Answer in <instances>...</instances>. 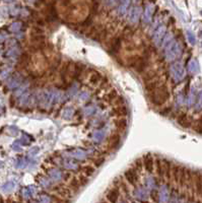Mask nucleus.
<instances>
[{
  "mask_svg": "<svg viewBox=\"0 0 202 203\" xmlns=\"http://www.w3.org/2000/svg\"><path fill=\"white\" fill-rule=\"evenodd\" d=\"M124 176H125L126 180H127V182L130 183L131 185H135L137 182V180H138V176H137L136 171H134L133 169L127 170V171L125 172Z\"/></svg>",
  "mask_w": 202,
  "mask_h": 203,
  "instance_id": "7ed1b4c3",
  "label": "nucleus"
},
{
  "mask_svg": "<svg viewBox=\"0 0 202 203\" xmlns=\"http://www.w3.org/2000/svg\"><path fill=\"white\" fill-rule=\"evenodd\" d=\"M113 113H114V115L119 117L120 119L124 118V117L128 115V109L125 105H123V106H118L113 110Z\"/></svg>",
  "mask_w": 202,
  "mask_h": 203,
  "instance_id": "39448f33",
  "label": "nucleus"
},
{
  "mask_svg": "<svg viewBox=\"0 0 202 203\" xmlns=\"http://www.w3.org/2000/svg\"><path fill=\"white\" fill-rule=\"evenodd\" d=\"M195 186L198 194H202V174H198L195 179Z\"/></svg>",
  "mask_w": 202,
  "mask_h": 203,
  "instance_id": "9d476101",
  "label": "nucleus"
},
{
  "mask_svg": "<svg viewBox=\"0 0 202 203\" xmlns=\"http://www.w3.org/2000/svg\"><path fill=\"white\" fill-rule=\"evenodd\" d=\"M169 97H170V92L165 85H161L155 90H153V92H149L150 102L155 106H161L168 101Z\"/></svg>",
  "mask_w": 202,
  "mask_h": 203,
  "instance_id": "f257e3e1",
  "label": "nucleus"
},
{
  "mask_svg": "<svg viewBox=\"0 0 202 203\" xmlns=\"http://www.w3.org/2000/svg\"><path fill=\"white\" fill-rule=\"evenodd\" d=\"M121 143V136L118 133L111 135L108 139V147L111 150H115L116 148H118V146Z\"/></svg>",
  "mask_w": 202,
  "mask_h": 203,
  "instance_id": "f03ea898",
  "label": "nucleus"
},
{
  "mask_svg": "<svg viewBox=\"0 0 202 203\" xmlns=\"http://www.w3.org/2000/svg\"><path fill=\"white\" fill-rule=\"evenodd\" d=\"M94 171H96V169L94 168L92 166H89V164H87V166H84V168H82V172H84V174L86 177H91L94 175Z\"/></svg>",
  "mask_w": 202,
  "mask_h": 203,
  "instance_id": "9b49d317",
  "label": "nucleus"
},
{
  "mask_svg": "<svg viewBox=\"0 0 202 203\" xmlns=\"http://www.w3.org/2000/svg\"><path fill=\"white\" fill-rule=\"evenodd\" d=\"M143 164H144V169L146 170L149 173H153L154 170V161L153 157L151 156H147L144 157L143 159Z\"/></svg>",
  "mask_w": 202,
  "mask_h": 203,
  "instance_id": "20e7f679",
  "label": "nucleus"
},
{
  "mask_svg": "<svg viewBox=\"0 0 202 203\" xmlns=\"http://www.w3.org/2000/svg\"><path fill=\"white\" fill-rule=\"evenodd\" d=\"M102 80V75L100 74L98 71H94V73L91 75V77H89V81H91L92 84H98L100 81Z\"/></svg>",
  "mask_w": 202,
  "mask_h": 203,
  "instance_id": "1a4fd4ad",
  "label": "nucleus"
},
{
  "mask_svg": "<svg viewBox=\"0 0 202 203\" xmlns=\"http://www.w3.org/2000/svg\"><path fill=\"white\" fill-rule=\"evenodd\" d=\"M79 186H81L80 185V182H79V179H78L77 177H73L69 182V187L73 191H77L78 189H79Z\"/></svg>",
  "mask_w": 202,
  "mask_h": 203,
  "instance_id": "6e6552de",
  "label": "nucleus"
},
{
  "mask_svg": "<svg viewBox=\"0 0 202 203\" xmlns=\"http://www.w3.org/2000/svg\"><path fill=\"white\" fill-rule=\"evenodd\" d=\"M115 126L116 128L118 129V130L120 131H125L126 129H127V126H128V122L126 119L124 118H121V119H118V120L115 121Z\"/></svg>",
  "mask_w": 202,
  "mask_h": 203,
  "instance_id": "423d86ee",
  "label": "nucleus"
},
{
  "mask_svg": "<svg viewBox=\"0 0 202 203\" xmlns=\"http://www.w3.org/2000/svg\"><path fill=\"white\" fill-rule=\"evenodd\" d=\"M102 203H107V202H102Z\"/></svg>",
  "mask_w": 202,
  "mask_h": 203,
  "instance_id": "f8f14e48",
  "label": "nucleus"
},
{
  "mask_svg": "<svg viewBox=\"0 0 202 203\" xmlns=\"http://www.w3.org/2000/svg\"><path fill=\"white\" fill-rule=\"evenodd\" d=\"M118 197H119V192L116 189L111 190L110 192L107 194V199H108L109 201L112 202V203H116V202H117Z\"/></svg>",
  "mask_w": 202,
  "mask_h": 203,
  "instance_id": "0eeeda50",
  "label": "nucleus"
}]
</instances>
